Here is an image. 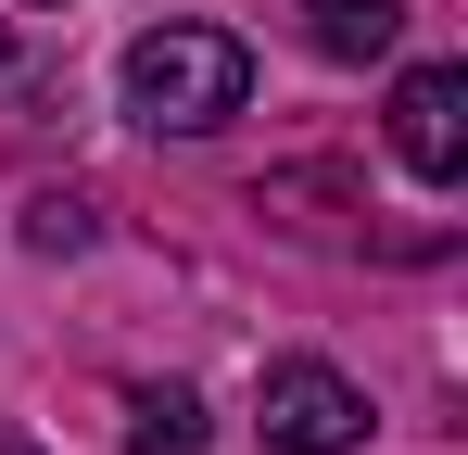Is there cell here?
Listing matches in <instances>:
<instances>
[{
    "mask_svg": "<svg viewBox=\"0 0 468 455\" xmlns=\"http://www.w3.org/2000/svg\"><path fill=\"white\" fill-rule=\"evenodd\" d=\"M240 101H253V51L229 26H153V38H127V114L153 140H203Z\"/></svg>",
    "mask_w": 468,
    "mask_h": 455,
    "instance_id": "1",
    "label": "cell"
},
{
    "mask_svg": "<svg viewBox=\"0 0 468 455\" xmlns=\"http://www.w3.org/2000/svg\"><path fill=\"white\" fill-rule=\"evenodd\" d=\"M253 418H266V455H355L367 443V392L342 367H316V354H279L266 392H253Z\"/></svg>",
    "mask_w": 468,
    "mask_h": 455,
    "instance_id": "2",
    "label": "cell"
},
{
    "mask_svg": "<svg viewBox=\"0 0 468 455\" xmlns=\"http://www.w3.org/2000/svg\"><path fill=\"white\" fill-rule=\"evenodd\" d=\"M392 164L456 190L468 177V64H405L392 76Z\"/></svg>",
    "mask_w": 468,
    "mask_h": 455,
    "instance_id": "3",
    "label": "cell"
},
{
    "mask_svg": "<svg viewBox=\"0 0 468 455\" xmlns=\"http://www.w3.org/2000/svg\"><path fill=\"white\" fill-rule=\"evenodd\" d=\"M292 13H304V38L329 64H380L392 38H405V0H292Z\"/></svg>",
    "mask_w": 468,
    "mask_h": 455,
    "instance_id": "4",
    "label": "cell"
},
{
    "mask_svg": "<svg viewBox=\"0 0 468 455\" xmlns=\"http://www.w3.org/2000/svg\"><path fill=\"white\" fill-rule=\"evenodd\" d=\"M127 455H203V405L153 379V392H127Z\"/></svg>",
    "mask_w": 468,
    "mask_h": 455,
    "instance_id": "5",
    "label": "cell"
},
{
    "mask_svg": "<svg viewBox=\"0 0 468 455\" xmlns=\"http://www.w3.org/2000/svg\"><path fill=\"white\" fill-rule=\"evenodd\" d=\"M26 253H89V203L77 190H38L26 203Z\"/></svg>",
    "mask_w": 468,
    "mask_h": 455,
    "instance_id": "6",
    "label": "cell"
},
{
    "mask_svg": "<svg viewBox=\"0 0 468 455\" xmlns=\"http://www.w3.org/2000/svg\"><path fill=\"white\" fill-rule=\"evenodd\" d=\"M0 455H38V443H26V430H13V418H0Z\"/></svg>",
    "mask_w": 468,
    "mask_h": 455,
    "instance_id": "7",
    "label": "cell"
},
{
    "mask_svg": "<svg viewBox=\"0 0 468 455\" xmlns=\"http://www.w3.org/2000/svg\"><path fill=\"white\" fill-rule=\"evenodd\" d=\"M0 51H13V26H0Z\"/></svg>",
    "mask_w": 468,
    "mask_h": 455,
    "instance_id": "8",
    "label": "cell"
}]
</instances>
